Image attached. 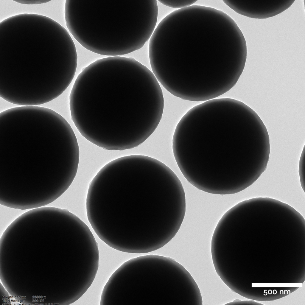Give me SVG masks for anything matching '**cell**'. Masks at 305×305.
<instances>
[{
  "label": "cell",
  "instance_id": "6da1fadb",
  "mask_svg": "<svg viewBox=\"0 0 305 305\" xmlns=\"http://www.w3.org/2000/svg\"><path fill=\"white\" fill-rule=\"evenodd\" d=\"M70 105L74 125L83 136L111 146L131 141L146 114L147 99L126 63L108 62L75 81Z\"/></svg>",
  "mask_w": 305,
  "mask_h": 305
},
{
  "label": "cell",
  "instance_id": "7a4b0ae2",
  "mask_svg": "<svg viewBox=\"0 0 305 305\" xmlns=\"http://www.w3.org/2000/svg\"><path fill=\"white\" fill-rule=\"evenodd\" d=\"M222 1L239 14L253 18L265 19L282 13L290 8L295 0Z\"/></svg>",
  "mask_w": 305,
  "mask_h": 305
},
{
  "label": "cell",
  "instance_id": "3957f363",
  "mask_svg": "<svg viewBox=\"0 0 305 305\" xmlns=\"http://www.w3.org/2000/svg\"><path fill=\"white\" fill-rule=\"evenodd\" d=\"M29 210L13 208L0 204V236L13 222Z\"/></svg>",
  "mask_w": 305,
  "mask_h": 305
},
{
  "label": "cell",
  "instance_id": "277c9868",
  "mask_svg": "<svg viewBox=\"0 0 305 305\" xmlns=\"http://www.w3.org/2000/svg\"><path fill=\"white\" fill-rule=\"evenodd\" d=\"M160 3L166 6L174 8L181 9L194 4L197 0H158Z\"/></svg>",
  "mask_w": 305,
  "mask_h": 305
},
{
  "label": "cell",
  "instance_id": "5b68a950",
  "mask_svg": "<svg viewBox=\"0 0 305 305\" xmlns=\"http://www.w3.org/2000/svg\"><path fill=\"white\" fill-rule=\"evenodd\" d=\"M18 3L23 4H37L47 2L50 1L48 0H15Z\"/></svg>",
  "mask_w": 305,
  "mask_h": 305
}]
</instances>
